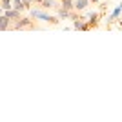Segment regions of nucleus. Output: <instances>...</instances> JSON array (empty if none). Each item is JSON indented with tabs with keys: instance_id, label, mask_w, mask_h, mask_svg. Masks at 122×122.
<instances>
[{
	"instance_id": "obj_1",
	"label": "nucleus",
	"mask_w": 122,
	"mask_h": 122,
	"mask_svg": "<svg viewBox=\"0 0 122 122\" xmlns=\"http://www.w3.org/2000/svg\"><path fill=\"white\" fill-rule=\"evenodd\" d=\"M29 11H31V16H33V18H40V20L47 22V24H51V25H58V22H60L58 16H51L49 13H46L42 7L40 9H29Z\"/></svg>"
},
{
	"instance_id": "obj_2",
	"label": "nucleus",
	"mask_w": 122,
	"mask_h": 122,
	"mask_svg": "<svg viewBox=\"0 0 122 122\" xmlns=\"http://www.w3.org/2000/svg\"><path fill=\"white\" fill-rule=\"evenodd\" d=\"M36 24L33 20V16H20L18 20L11 24V29H35Z\"/></svg>"
},
{
	"instance_id": "obj_3",
	"label": "nucleus",
	"mask_w": 122,
	"mask_h": 122,
	"mask_svg": "<svg viewBox=\"0 0 122 122\" xmlns=\"http://www.w3.org/2000/svg\"><path fill=\"white\" fill-rule=\"evenodd\" d=\"M102 15H104V13H98V11H93V13L87 15V25H89V31L95 29V27H98V22H100Z\"/></svg>"
},
{
	"instance_id": "obj_4",
	"label": "nucleus",
	"mask_w": 122,
	"mask_h": 122,
	"mask_svg": "<svg viewBox=\"0 0 122 122\" xmlns=\"http://www.w3.org/2000/svg\"><path fill=\"white\" fill-rule=\"evenodd\" d=\"M120 13H122V2L115 7V9L111 11V15H109V18H107V25H111V24H115V22L118 20V16H120Z\"/></svg>"
},
{
	"instance_id": "obj_5",
	"label": "nucleus",
	"mask_w": 122,
	"mask_h": 122,
	"mask_svg": "<svg viewBox=\"0 0 122 122\" xmlns=\"http://www.w3.org/2000/svg\"><path fill=\"white\" fill-rule=\"evenodd\" d=\"M73 29H78V31H89V25H87V20H84V18H76V20H73Z\"/></svg>"
},
{
	"instance_id": "obj_6",
	"label": "nucleus",
	"mask_w": 122,
	"mask_h": 122,
	"mask_svg": "<svg viewBox=\"0 0 122 122\" xmlns=\"http://www.w3.org/2000/svg\"><path fill=\"white\" fill-rule=\"evenodd\" d=\"M4 15L7 16L11 22H15V20H18V18H20V11H16L15 7H11V9H5V11H4Z\"/></svg>"
},
{
	"instance_id": "obj_7",
	"label": "nucleus",
	"mask_w": 122,
	"mask_h": 122,
	"mask_svg": "<svg viewBox=\"0 0 122 122\" xmlns=\"http://www.w3.org/2000/svg\"><path fill=\"white\" fill-rule=\"evenodd\" d=\"M56 16H58L60 20H66V18L71 16V11H67V9H64L62 5H58V7H56Z\"/></svg>"
},
{
	"instance_id": "obj_8",
	"label": "nucleus",
	"mask_w": 122,
	"mask_h": 122,
	"mask_svg": "<svg viewBox=\"0 0 122 122\" xmlns=\"http://www.w3.org/2000/svg\"><path fill=\"white\" fill-rule=\"evenodd\" d=\"M73 2H75V11H78V13H80V11H84L87 5L91 4L89 0H73Z\"/></svg>"
},
{
	"instance_id": "obj_9",
	"label": "nucleus",
	"mask_w": 122,
	"mask_h": 122,
	"mask_svg": "<svg viewBox=\"0 0 122 122\" xmlns=\"http://www.w3.org/2000/svg\"><path fill=\"white\" fill-rule=\"evenodd\" d=\"M11 4H13V7H15L16 11H20V13H22V11H25V9H29L24 0H11Z\"/></svg>"
},
{
	"instance_id": "obj_10",
	"label": "nucleus",
	"mask_w": 122,
	"mask_h": 122,
	"mask_svg": "<svg viewBox=\"0 0 122 122\" xmlns=\"http://www.w3.org/2000/svg\"><path fill=\"white\" fill-rule=\"evenodd\" d=\"M5 29H11V20L5 15H0V31H5Z\"/></svg>"
},
{
	"instance_id": "obj_11",
	"label": "nucleus",
	"mask_w": 122,
	"mask_h": 122,
	"mask_svg": "<svg viewBox=\"0 0 122 122\" xmlns=\"http://www.w3.org/2000/svg\"><path fill=\"white\" fill-rule=\"evenodd\" d=\"M38 5H40L42 9H53V7L56 9V7H58V4H56L55 0H42Z\"/></svg>"
},
{
	"instance_id": "obj_12",
	"label": "nucleus",
	"mask_w": 122,
	"mask_h": 122,
	"mask_svg": "<svg viewBox=\"0 0 122 122\" xmlns=\"http://www.w3.org/2000/svg\"><path fill=\"white\" fill-rule=\"evenodd\" d=\"M60 5L67 11H75V2L73 0H60Z\"/></svg>"
},
{
	"instance_id": "obj_13",
	"label": "nucleus",
	"mask_w": 122,
	"mask_h": 122,
	"mask_svg": "<svg viewBox=\"0 0 122 122\" xmlns=\"http://www.w3.org/2000/svg\"><path fill=\"white\" fill-rule=\"evenodd\" d=\"M0 5H2V9H11L13 7V4H11V0H0Z\"/></svg>"
},
{
	"instance_id": "obj_14",
	"label": "nucleus",
	"mask_w": 122,
	"mask_h": 122,
	"mask_svg": "<svg viewBox=\"0 0 122 122\" xmlns=\"http://www.w3.org/2000/svg\"><path fill=\"white\" fill-rule=\"evenodd\" d=\"M89 2H91V4H98V0H89Z\"/></svg>"
},
{
	"instance_id": "obj_15",
	"label": "nucleus",
	"mask_w": 122,
	"mask_h": 122,
	"mask_svg": "<svg viewBox=\"0 0 122 122\" xmlns=\"http://www.w3.org/2000/svg\"><path fill=\"white\" fill-rule=\"evenodd\" d=\"M0 15H4V9H2V5H0Z\"/></svg>"
},
{
	"instance_id": "obj_16",
	"label": "nucleus",
	"mask_w": 122,
	"mask_h": 122,
	"mask_svg": "<svg viewBox=\"0 0 122 122\" xmlns=\"http://www.w3.org/2000/svg\"><path fill=\"white\" fill-rule=\"evenodd\" d=\"M35 2H36V4H40V2H42V0H35Z\"/></svg>"
}]
</instances>
